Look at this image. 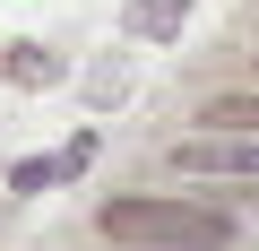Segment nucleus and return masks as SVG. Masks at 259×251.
I'll use <instances>...</instances> for the list:
<instances>
[{
    "label": "nucleus",
    "instance_id": "nucleus-6",
    "mask_svg": "<svg viewBox=\"0 0 259 251\" xmlns=\"http://www.w3.org/2000/svg\"><path fill=\"white\" fill-rule=\"evenodd\" d=\"M9 78H18V87H44V78H61V61H52L44 44H9Z\"/></svg>",
    "mask_w": 259,
    "mask_h": 251
},
{
    "label": "nucleus",
    "instance_id": "nucleus-3",
    "mask_svg": "<svg viewBox=\"0 0 259 251\" xmlns=\"http://www.w3.org/2000/svg\"><path fill=\"white\" fill-rule=\"evenodd\" d=\"M199 130H259V87L207 95V104H199Z\"/></svg>",
    "mask_w": 259,
    "mask_h": 251
},
{
    "label": "nucleus",
    "instance_id": "nucleus-4",
    "mask_svg": "<svg viewBox=\"0 0 259 251\" xmlns=\"http://www.w3.org/2000/svg\"><path fill=\"white\" fill-rule=\"evenodd\" d=\"M190 9H199V0H130V35H156L164 44V35H182Z\"/></svg>",
    "mask_w": 259,
    "mask_h": 251
},
{
    "label": "nucleus",
    "instance_id": "nucleus-5",
    "mask_svg": "<svg viewBox=\"0 0 259 251\" xmlns=\"http://www.w3.org/2000/svg\"><path fill=\"white\" fill-rule=\"evenodd\" d=\"M78 165H87V139H78V148H61V156H35V165H18V173H9V191H44V182L78 173Z\"/></svg>",
    "mask_w": 259,
    "mask_h": 251
},
{
    "label": "nucleus",
    "instance_id": "nucleus-1",
    "mask_svg": "<svg viewBox=\"0 0 259 251\" xmlns=\"http://www.w3.org/2000/svg\"><path fill=\"white\" fill-rule=\"evenodd\" d=\"M95 234L104 242H130V251H225V217L190 208V199H104L95 208Z\"/></svg>",
    "mask_w": 259,
    "mask_h": 251
},
{
    "label": "nucleus",
    "instance_id": "nucleus-2",
    "mask_svg": "<svg viewBox=\"0 0 259 251\" xmlns=\"http://www.w3.org/2000/svg\"><path fill=\"white\" fill-rule=\"evenodd\" d=\"M182 173H225V182H259V130H199L173 148Z\"/></svg>",
    "mask_w": 259,
    "mask_h": 251
}]
</instances>
